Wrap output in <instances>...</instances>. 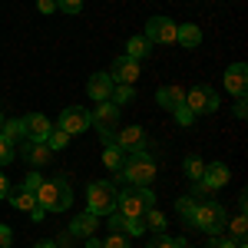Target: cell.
Masks as SVG:
<instances>
[{"instance_id":"obj_1","label":"cell","mask_w":248,"mask_h":248,"mask_svg":"<svg viewBox=\"0 0 248 248\" xmlns=\"http://www.w3.org/2000/svg\"><path fill=\"white\" fill-rule=\"evenodd\" d=\"M37 195V205L43 212H66L73 205V186L66 175H57V179H46L40 182V189L33 192Z\"/></svg>"},{"instance_id":"obj_42","label":"cell","mask_w":248,"mask_h":248,"mask_svg":"<svg viewBox=\"0 0 248 248\" xmlns=\"http://www.w3.org/2000/svg\"><path fill=\"white\" fill-rule=\"evenodd\" d=\"M10 195V182H7V175L0 172V199H7Z\"/></svg>"},{"instance_id":"obj_21","label":"cell","mask_w":248,"mask_h":248,"mask_svg":"<svg viewBox=\"0 0 248 248\" xmlns=\"http://www.w3.org/2000/svg\"><path fill=\"white\" fill-rule=\"evenodd\" d=\"M7 199H10V205H14V209H20V212H33V209H37V195H33V192H27V189L10 192Z\"/></svg>"},{"instance_id":"obj_32","label":"cell","mask_w":248,"mask_h":248,"mask_svg":"<svg viewBox=\"0 0 248 248\" xmlns=\"http://www.w3.org/2000/svg\"><path fill=\"white\" fill-rule=\"evenodd\" d=\"M103 248H129V238L119 235V232H109V235L103 238Z\"/></svg>"},{"instance_id":"obj_41","label":"cell","mask_w":248,"mask_h":248,"mask_svg":"<svg viewBox=\"0 0 248 248\" xmlns=\"http://www.w3.org/2000/svg\"><path fill=\"white\" fill-rule=\"evenodd\" d=\"M57 248H73V235H70V232H63V235L57 238Z\"/></svg>"},{"instance_id":"obj_10","label":"cell","mask_w":248,"mask_h":248,"mask_svg":"<svg viewBox=\"0 0 248 248\" xmlns=\"http://www.w3.org/2000/svg\"><path fill=\"white\" fill-rule=\"evenodd\" d=\"M113 142L123 149V155L146 153V133H142V126H119L116 136H113Z\"/></svg>"},{"instance_id":"obj_14","label":"cell","mask_w":248,"mask_h":248,"mask_svg":"<svg viewBox=\"0 0 248 248\" xmlns=\"http://www.w3.org/2000/svg\"><path fill=\"white\" fill-rule=\"evenodd\" d=\"M50 129H53V123H50L43 113L23 116V136H27V139H37V142H43V139L50 136Z\"/></svg>"},{"instance_id":"obj_49","label":"cell","mask_w":248,"mask_h":248,"mask_svg":"<svg viewBox=\"0 0 248 248\" xmlns=\"http://www.w3.org/2000/svg\"><path fill=\"white\" fill-rule=\"evenodd\" d=\"M182 248H189V245H182Z\"/></svg>"},{"instance_id":"obj_18","label":"cell","mask_w":248,"mask_h":248,"mask_svg":"<svg viewBox=\"0 0 248 248\" xmlns=\"http://www.w3.org/2000/svg\"><path fill=\"white\" fill-rule=\"evenodd\" d=\"M23 159H27V162H30V166H43V162H50V146H46V142H37V139H30V142H27V146H23Z\"/></svg>"},{"instance_id":"obj_43","label":"cell","mask_w":248,"mask_h":248,"mask_svg":"<svg viewBox=\"0 0 248 248\" xmlns=\"http://www.w3.org/2000/svg\"><path fill=\"white\" fill-rule=\"evenodd\" d=\"M245 96H242V99H238V103H235V116H238V119H245Z\"/></svg>"},{"instance_id":"obj_17","label":"cell","mask_w":248,"mask_h":248,"mask_svg":"<svg viewBox=\"0 0 248 248\" xmlns=\"http://www.w3.org/2000/svg\"><path fill=\"white\" fill-rule=\"evenodd\" d=\"M96 222H99V215H93V212H79L77 218L70 222V235L73 238H90V235H96Z\"/></svg>"},{"instance_id":"obj_47","label":"cell","mask_w":248,"mask_h":248,"mask_svg":"<svg viewBox=\"0 0 248 248\" xmlns=\"http://www.w3.org/2000/svg\"><path fill=\"white\" fill-rule=\"evenodd\" d=\"M235 248H248V245H245V242H235Z\"/></svg>"},{"instance_id":"obj_12","label":"cell","mask_w":248,"mask_h":248,"mask_svg":"<svg viewBox=\"0 0 248 248\" xmlns=\"http://www.w3.org/2000/svg\"><path fill=\"white\" fill-rule=\"evenodd\" d=\"M109 79H113V83H126V86H133L136 79H139V60H129L126 53L116 57L113 66H109Z\"/></svg>"},{"instance_id":"obj_35","label":"cell","mask_w":248,"mask_h":248,"mask_svg":"<svg viewBox=\"0 0 248 248\" xmlns=\"http://www.w3.org/2000/svg\"><path fill=\"white\" fill-rule=\"evenodd\" d=\"M123 229H126V215L123 212H109V232H119L123 235Z\"/></svg>"},{"instance_id":"obj_4","label":"cell","mask_w":248,"mask_h":248,"mask_svg":"<svg viewBox=\"0 0 248 248\" xmlns=\"http://www.w3.org/2000/svg\"><path fill=\"white\" fill-rule=\"evenodd\" d=\"M153 205H155V195H153L149 186H146V189L129 186V189L119 192V205H116V212H123L126 218H142L146 209H153Z\"/></svg>"},{"instance_id":"obj_15","label":"cell","mask_w":248,"mask_h":248,"mask_svg":"<svg viewBox=\"0 0 248 248\" xmlns=\"http://www.w3.org/2000/svg\"><path fill=\"white\" fill-rule=\"evenodd\" d=\"M155 103L162 106V109H169L175 113L179 106H186V90L175 83V86H159V93H155Z\"/></svg>"},{"instance_id":"obj_5","label":"cell","mask_w":248,"mask_h":248,"mask_svg":"<svg viewBox=\"0 0 248 248\" xmlns=\"http://www.w3.org/2000/svg\"><path fill=\"white\" fill-rule=\"evenodd\" d=\"M119 175H126L136 189H146V186L155 179V162H153L146 153L126 155V162H123V172H119Z\"/></svg>"},{"instance_id":"obj_40","label":"cell","mask_w":248,"mask_h":248,"mask_svg":"<svg viewBox=\"0 0 248 248\" xmlns=\"http://www.w3.org/2000/svg\"><path fill=\"white\" fill-rule=\"evenodd\" d=\"M37 10L40 14H53L57 10V0H37Z\"/></svg>"},{"instance_id":"obj_3","label":"cell","mask_w":248,"mask_h":248,"mask_svg":"<svg viewBox=\"0 0 248 248\" xmlns=\"http://www.w3.org/2000/svg\"><path fill=\"white\" fill-rule=\"evenodd\" d=\"M86 205L93 212V215H109L116 212L119 205V189H116L113 182H106V179H99V182H90V189H86Z\"/></svg>"},{"instance_id":"obj_22","label":"cell","mask_w":248,"mask_h":248,"mask_svg":"<svg viewBox=\"0 0 248 248\" xmlns=\"http://www.w3.org/2000/svg\"><path fill=\"white\" fill-rule=\"evenodd\" d=\"M149 50H153V46H149V40L142 37V33H139V37H129V40H126V57H129V60L149 57Z\"/></svg>"},{"instance_id":"obj_8","label":"cell","mask_w":248,"mask_h":248,"mask_svg":"<svg viewBox=\"0 0 248 248\" xmlns=\"http://www.w3.org/2000/svg\"><path fill=\"white\" fill-rule=\"evenodd\" d=\"M57 129H63L66 136H79V133H86V129H93V116L83 106H66L57 119Z\"/></svg>"},{"instance_id":"obj_48","label":"cell","mask_w":248,"mask_h":248,"mask_svg":"<svg viewBox=\"0 0 248 248\" xmlns=\"http://www.w3.org/2000/svg\"><path fill=\"white\" fill-rule=\"evenodd\" d=\"M0 126H3V116H0Z\"/></svg>"},{"instance_id":"obj_31","label":"cell","mask_w":248,"mask_h":248,"mask_svg":"<svg viewBox=\"0 0 248 248\" xmlns=\"http://www.w3.org/2000/svg\"><path fill=\"white\" fill-rule=\"evenodd\" d=\"M146 222L142 218H126V229H123V235H133V238H139V235H146Z\"/></svg>"},{"instance_id":"obj_44","label":"cell","mask_w":248,"mask_h":248,"mask_svg":"<svg viewBox=\"0 0 248 248\" xmlns=\"http://www.w3.org/2000/svg\"><path fill=\"white\" fill-rule=\"evenodd\" d=\"M86 248H103V238H96V235H90V238H86Z\"/></svg>"},{"instance_id":"obj_23","label":"cell","mask_w":248,"mask_h":248,"mask_svg":"<svg viewBox=\"0 0 248 248\" xmlns=\"http://www.w3.org/2000/svg\"><path fill=\"white\" fill-rule=\"evenodd\" d=\"M229 225V238L232 242H245V235H248V222H245V212H238L232 222H225Z\"/></svg>"},{"instance_id":"obj_7","label":"cell","mask_w":248,"mask_h":248,"mask_svg":"<svg viewBox=\"0 0 248 248\" xmlns=\"http://www.w3.org/2000/svg\"><path fill=\"white\" fill-rule=\"evenodd\" d=\"M90 116H93L96 133L103 136L106 142H113L116 129H119V106H116V103H109V99H103V103H96V109Z\"/></svg>"},{"instance_id":"obj_16","label":"cell","mask_w":248,"mask_h":248,"mask_svg":"<svg viewBox=\"0 0 248 248\" xmlns=\"http://www.w3.org/2000/svg\"><path fill=\"white\" fill-rule=\"evenodd\" d=\"M113 86H116V83L109 79V73H93V77H90V83H86V93H90V99L103 103V99H109Z\"/></svg>"},{"instance_id":"obj_36","label":"cell","mask_w":248,"mask_h":248,"mask_svg":"<svg viewBox=\"0 0 248 248\" xmlns=\"http://www.w3.org/2000/svg\"><path fill=\"white\" fill-rule=\"evenodd\" d=\"M40 182H43V175H40V172H30V175L23 179V186H20V189H27V192H37V189H40Z\"/></svg>"},{"instance_id":"obj_29","label":"cell","mask_w":248,"mask_h":248,"mask_svg":"<svg viewBox=\"0 0 248 248\" xmlns=\"http://www.w3.org/2000/svg\"><path fill=\"white\" fill-rule=\"evenodd\" d=\"M43 142L50 146V153H60V149H66V142H70V136L63 133V129H57V126H53V129H50V136H46Z\"/></svg>"},{"instance_id":"obj_19","label":"cell","mask_w":248,"mask_h":248,"mask_svg":"<svg viewBox=\"0 0 248 248\" xmlns=\"http://www.w3.org/2000/svg\"><path fill=\"white\" fill-rule=\"evenodd\" d=\"M175 43L186 46V50H195L202 43V30L195 23H182V27H175Z\"/></svg>"},{"instance_id":"obj_2","label":"cell","mask_w":248,"mask_h":248,"mask_svg":"<svg viewBox=\"0 0 248 248\" xmlns=\"http://www.w3.org/2000/svg\"><path fill=\"white\" fill-rule=\"evenodd\" d=\"M225 222H229V215L222 209V202L209 199V202H195V212H192V218L186 225L205 232V235H218V232H225Z\"/></svg>"},{"instance_id":"obj_28","label":"cell","mask_w":248,"mask_h":248,"mask_svg":"<svg viewBox=\"0 0 248 248\" xmlns=\"http://www.w3.org/2000/svg\"><path fill=\"white\" fill-rule=\"evenodd\" d=\"M0 136H7L10 142L23 139V119H3V126H0Z\"/></svg>"},{"instance_id":"obj_20","label":"cell","mask_w":248,"mask_h":248,"mask_svg":"<svg viewBox=\"0 0 248 248\" xmlns=\"http://www.w3.org/2000/svg\"><path fill=\"white\" fill-rule=\"evenodd\" d=\"M123 162H126L123 149H119L116 142H106V149H103V166L109 172H123Z\"/></svg>"},{"instance_id":"obj_46","label":"cell","mask_w":248,"mask_h":248,"mask_svg":"<svg viewBox=\"0 0 248 248\" xmlns=\"http://www.w3.org/2000/svg\"><path fill=\"white\" fill-rule=\"evenodd\" d=\"M37 248H57V242H46L43 238V242H37Z\"/></svg>"},{"instance_id":"obj_6","label":"cell","mask_w":248,"mask_h":248,"mask_svg":"<svg viewBox=\"0 0 248 248\" xmlns=\"http://www.w3.org/2000/svg\"><path fill=\"white\" fill-rule=\"evenodd\" d=\"M186 106H189L192 116H209L222 106V99H218V93H215L212 86L199 83V86H192L189 93H186Z\"/></svg>"},{"instance_id":"obj_9","label":"cell","mask_w":248,"mask_h":248,"mask_svg":"<svg viewBox=\"0 0 248 248\" xmlns=\"http://www.w3.org/2000/svg\"><path fill=\"white\" fill-rule=\"evenodd\" d=\"M229 166L225 162H205V172H202V179L199 182H192L199 195H209V192H218L225 182H229Z\"/></svg>"},{"instance_id":"obj_24","label":"cell","mask_w":248,"mask_h":248,"mask_svg":"<svg viewBox=\"0 0 248 248\" xmlns=\"http://www.w3.org/2000/svg\"><path fill=\"white\" fill-rule=\"evenodd\" d=\"M133 99H136V90L126 86V83H116L113 93H109V103H116V106H129Z\"/></svg>"},{"instance_id":"obj_25","label":"cell","mask_w":248,"mask_h":248,"mask_svg":"<svg viewBox=\"0 0 248 248\" xmlns=\"http://www.w3.org/2000/svg\"><path fill=\"white\" fill-rule=\"evenodd\" d=\"M142 222H146V229H153V232H166V225H169L166 212H159L155 205H153V209H146V215H142Z\"/></svg>"},{"instance_id":"obj_11","label":"cell","mask_w":248,"mask_h":248,"mask_svg":"<svg viewBox=\"0 0 248 248\" xmlns=\"http://www.w3.org/2000/svg\"><path fill=\"white\" fill-rule=\"evenodd\" d=\"M142 37L149 43H175V20H169V17L146 20V33Z\"/></svg>"},{"instance_id":"obj_27","label":"cell","mask_w":248,"mask_h":248,"mask_svg":"<svg viewBox=\"0 0 248 248\" xmlns=\"http://www.w3.org/2000/svg\"><path fill=\"white\" fill-rule=\"evenodd\" d=\"M182 245H186V238H169L166 232H155L146 248H182Z\"/></svg>"},{"instance_id":"obj_45","label":"cell","mask_w":248,"mask_h":248,"mask_svg":"<svg viewBox=\"0 0 248 248\" xmlns=\"http://www.w3.org/2000/svg\"><path fill=\"white\" fill-rule=\"evenodd\" d=\"M27 215H30L33 222H43V209H40V205H37V209H33V212H27Z\"/></svg>"},{"instance_id":"obj_39","label":"cell","mask_w":248,"mask_h":248,"mask_svg":"<svg viewBox=\"0 0 248 248\" xmlns=\"http://www.w3.org/2000/svg\"><path fill=\"white\" fill-rule=\"evenodd\" d=\"M209 248H235V242H232V238H225V235H212Z\"/></svg>"},{"instance_id":"obj_13","label":"cell","mask_w":248,"mask_h":248,"mask_svg":"<svg viewBox=\"0 0 248 248\" xmlns=\"http://www.w3.org/2000/svg\"><path fill=\"white\" fill-rule=\"evenodd\" d=\"M222 83H225V90H229L232 96H245V90H248V66L245 63H232L229 70L222 73Z\"/></svg>"},{"instance_id":"obj_34","label":"cell","mask_w":248,"mask_h":248,"mask_svg":"<svg viewBox=\"0 0 248 248\" xmlns=\"http://www.w3.org/2000/svg\"><path fill=\"white\" fill-rule=\"evenodd\" d=\"M57 10H63V14H79L83 10V0H57Z\"/></svg>"},{"instance_id":"obj_37","label":"cell","mask_w":248,"mask_h":248,"mask_svg":"<svg viewBox=\"0 0 248 248\" xmlns=\"http://www.w3.org/2000/svg\"><path fill=\"white\" fill-rule=\"evenodd\" d=\"M175 119H179V126H192V123H195V116L189 113V106H179V109H175Z\"/></svg>"},{"instance_id":"obj_30","label":"cell","mask_w":248,"mask_h":248,"mask_svg":"<svg viewBox=\"0 0 248 248\" xmlns=\"http://www.w3.org/2000/svg\"><path fill=\"white\" fill-rule=\"evenodd\" d=\"M17 159V142H10L7 136H0V166H10Z\"/></svg>"},{"instance_id":"obj_33","label":"cell","mask_w":248,"mask_h":248,"mask_svg":"<svg viewBox=\"0 0 248 248\" xmlns=\"http://www.w3.org/2000/svg\"><path fill=\"white\" fill-rule=\"evenodd\" d=\"M175 209H179V215H182V218L189 222L192 212H195V199H189V195H186V199H179V202H175Z\"/></svg>"},{"instance_id":"obj_38","label":"cell","mask_w":248,"mask_h":248,"mask_svg":"<svg viewBox=\"0 0 248 248\" xmlns=\"http://www.w3.org/2000/svg\"><path fill=\"white\" fill-rule=\"evenodd\" d=\"M0 248H14V232H10V225H0Z\"/></svg>"},{"instance_id":"obj_26","label":"cell","mask_w":248,"mask_h":248,"mask_svg":"<svg viewBox=\"0 0 248 248\" xmlns=\"http://www.w3.org/2000/svg\"><path fill=\"white\" fill-rule=\"evenodd\" d=\"M182 169H186V179H192V182H199V179H202V172H205V162H202L199 155H186Z\"/></svg>"}]
</instances>
